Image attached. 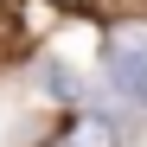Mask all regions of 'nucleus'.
<instances>
[{
	"label": "nucleus",
	"mask_w": 147,
	"mask_h": 147,
	"mask_svg": "<svg viewBox=\"0 0 147 147\" xmlns=\"http://www.w3.org/2000/svg\"><path fill=\"white\" fill-rule=\"evenodd\" d=\"M58 7H83V0H58Z\"/></svg>",
	"instance_id": "obj_3"
},
{
	"label": "nucleus",
	"mask_w": 147,
	"mask_h": 147,
	"mask_svg": "<svg viewBox=\"0 0 147 147\" xmlns=\"http://www.w3.org/2000/svg\"><path fill=\"white\" fill-rule=\"evenodd\" d=\"M115 83H121V96H128V102L147 109V45H128V51L115 58Z\"/></svg>",
	"instance_id": "obj_1"
},
{
	"label": "nucleus",
	"mask_w": 147,
	"mask_h": 147,
	"mask_svg": "<svg viewBox=\"0 0 147 147\" xmlns=\"http://www.w3.org/2000/svg\"><path fill=\"white\" fill-rule=\"evenodd\" d=\"M64 147H115V128H109V121H90V128H77Z\"/></svg>",
	"instance_id": "obj_2"
}]
</instances>
